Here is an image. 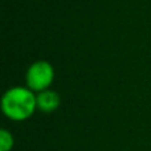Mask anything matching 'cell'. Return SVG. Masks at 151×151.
I'll use <instances>...</instances> for the list:
<instances>
[{
	"label": "cell",
	"instance_id": "cell-1",
	"mask_svg": "<svg viewBox=\"0 0 151 151\" xmlns=\"http://www.w3.org/2000/svg\"><path fill=\"white\" fill-rule=\"evenodd\" d=\"M36 93L27 86L9 88L1 97V111L13 122L27 121L36 113Z\"/></svg>",
	"mask_w": 151,
	"mask_h": 151
},
{
	"label": "cell",
	"instance_id": "cell-2",
	"mask_svg": "<svg viewBox=\"0 0 151 151\" xmlns=\"http://www.w3.org/2000/svg\"><path fill=\"white\" fill-rule=\"evenodd\" d=\"M55 81V68L49 61L39 60L28 66L25 73V83L35 93H40L50 88Z\"/></svg>",
	"mask_w": 151,
	"mask_h": 151
},
{
	"label": "cell",
	"instance_id": "cell-3",
	"mask_svg": "<svg viewBox=\"0 0 151 151\" xmlns=\"http://www.w3.org/2000/svg\"><path fill=\"white\" fill-rule=\"evenodd\" d=\"M36 101L37 110H40L41 113H45V114L56 111L61 104V98L58 96V93L52 90V89H47L44 91L36 93Z\"/></svg>",
	"mask_w": 151,
	"mask_h": 151
},
{
	"label": "cell",
	"instance_id": "cell-4",
	"mask_svg": "<svg viewBox=\"0 0 151 151\" xmlns=\"http://www.w3.org/2000/svg\"><path fill=\"white\" fill-rule=\"evenodd\" d=\"M15 146V137L7 129L0 130V151H12Z\"/></svg>",
	"mask_w": 151,
	"mask_h": 151
}]
</instances>
